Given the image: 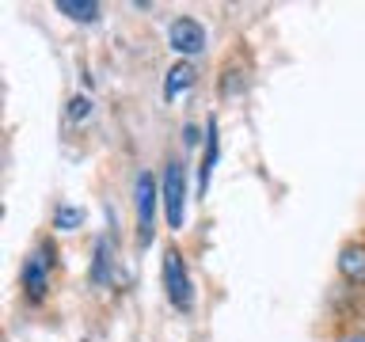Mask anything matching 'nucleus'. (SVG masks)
Wrapping results in <instances>:
<instances>
[{
    "instance_id": "6",
    "label": "nucleus",
    "mask_w": 365,
    "mask_h": 342,
    "mask_svg": "<svg viewBox=\"0 0 365 342\" xmlns=\"http://www.w3.org/2000/svg\"><path fill=\"white\" fill-rule=\"evenodd\" d=\"M194 65L190 61H179V65H171V73H168V80H164V99L168 103H175L179 95H187V91L194 88Z\"/></svg>"
},
{
    "instance_id": "10",
    "label": "nucleus",
    "mask_w": 365,
    "mask_h": 342,
    "mask_svg": "<svg viewBox=\"0 0 365 342\" xmlns=\"http://www.w3.org/2000/svg\"><path fill=\"white\" fill-rule=\"evenodd\" d=\"M84 224V209H76V205H61V209L53 213V228L57 232H73V228Z\"/></svg>"
},
{
    "instance_id": "13",
    "label": "nucleus",
    "mask_w": 365,
    "mask_h": 342,
    "mask_svg": "<svg viewBox=\"0 0 365 342\" xmlns=\"http://www.w3.org/2000/svg\"><path fill=\"white\" fill-rule=\"evenodd\" d=\"M354 342H365V338H354Z\"/></svg>"
},
{
    "instance_id": "5",
    "label": "nucleus",
    "mask_w": 365,
    "mask_h": 342,
    "mask_svg": "<svg viewBox=\"0 0 365 342\" xmlns=\"http://www.w3.org/2000/svg\"><path fill=\"white\" fill-rule=\"evenodd\" d=\"M50 266H53V251H50V244H42V247L31 255L27 274H23V281H27V293L42 296V289H46V274H50Z\"/></svg>"
},
{
    "instance_id": "9",
    "label": "nucleus",
    "mask_w": 365,
    "mask_h": 342,
    "mask_svg": "<svg viewBox=\"0 0 365 342\" xmlns=\"http://www.w3.org/2000/svg\"><path fill=\"white\" fill-rule=\"evenodd\" d=\"M57 11L76 23H96L99 19V4L96 0H57Z\"/></svg>"
},
{
    "instance_id": "2",
    "label": "nucleus",
    "mask_w": 365,
    "mask_h": 342,
    "mask_svg": "<svg viewBox=\"0 0 365 342\" xmlns=\"http://www.w3.org/2000/svg\"><path fill=\"white\" fill-rule=\"evenodd\" d=\"M164 209L168 224L182 228V221H187V171H182V164L164 167Z\"/></svg>"
},
{
    "instance_id": "1",
    "label": "nucleus",
    "mask_w": 365,
    "mask_h": 342,
    "mask_svg": "<svg viewBox=\"0 0 365 342\" xmlns=\"http://www.w3.org/2000/svg\"><path fill=\"white\" fill-rule=\"evenodd\" d=\"M164 289H168V301L179 308V312H190L194 308V289H190V274H187V262L175 247L164 251Z\"/></svg>"
},
{
    "instance_id": "7",
    "label": "nucleus",
    "mask_w": 365,
    "mask_h": 342,
    "mask_svg": "<svg viewBox=\"0 0 365 342\" xmlns=\"http://www.w3.org/2000/svg\"><path fill=\"white\" fill-rule=\"evenodd\" d=\"M339 270H342V278H346V281L365 285V247H361V244L342 247V255H339Z\"/></svg>"
},
{
    "instance_id": "8",
    "label": "nucleus",
    "mask_w": 365,
    "mask_h": 342,
    "mask_svg": "<svg viewBox=\"0 0 365 342\" xmlns=\"http://www.w3.org/2000/svg\"><path fill=\"white\" fill-rule=\"evenodd\" d=\"M217 156H221V137H217V122H210V130H205V160H202V179H198V190H202V194L210 190V179H213Z\"/></svg>"
},
{
    "instance_id": "12",
    "label": "nucleus",
    "mask_w": 365,
    "mask_h": 342,
    "mask_svg": "<svg viewBox=\"0 0 365 342\" xmlns=\"http://www.w3.org/2000/svg\"><path fill=\"white\" fill-rule=\"evenodd\" d=\"M88 110H91V107H88V99H84V95H76L73 103H68V118H73V122L88 118Z\"/></svg>"
},
{
    "instance_id": "4",
    "label": "nucleus",
    "mask_w": 365,
    "mask_h": 342,
    "mask_svg": "<svg viewBox=\"0 0 365 342\" xmlns=\"http://www.w3.org/2000/svg\"><path fill=\"white\" fill-rule=\"evenodd\" d=\"M168 42H171V50H175L179 57H198L205 50V31H202V23L198 19H175L168 27Z\"/></svg>"
},
{
    "instance_id": "3",
    "label": "nucleus",
    "mask_w": 365,
    "mask_h": 342,
    "mask_svg": "<svg viewBox=\"0 0 365 342\" xmlns=\"http://www.w3.org/2000/svg\"><path fill=\"white\" fill-rule=\"evenodd\" d=\"M133 198H137V232H141V244H148V239H153V224H156V198H160L153 171H141V175H137Z\"/></svg>"
},
{
    "instance_id": "11",
    "label": "nucleus",
    "mask_w": 365,
    "mask_h": 342,
    "mask_svg": "<svg viewBox=\"0 0 365 342\" xmlns=\"http://www.w3.org/2000/svg\"><path fill=\"white\" fill-rule=\"evenodd\" d=\"M107 270H110V244H107V239H99V247H96V270H91V281H96V285H107Z\"/></svg>"
}]
</instances>
